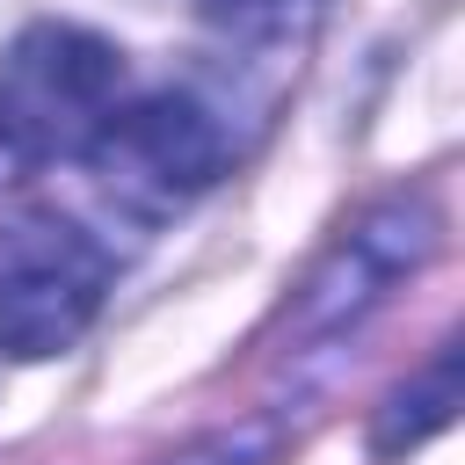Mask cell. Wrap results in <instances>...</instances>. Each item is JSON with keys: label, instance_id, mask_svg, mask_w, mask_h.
Masks as SVG:
<instances>
[{"label": "cell", "instance_id": "7a4b0ae2", "mask_svg": "<svg viewBox=\"0 0 465 465\" xmlns=\"http://www.w3.org/2000/svg\"><path fill=\"white\" fill-rule=\"evenodd\" d=\"M94 189L131 218H174L189 211L232 160V124L196 87H160L145 102H116V116L87 138Z\"/></svg>", "mask_w": 465, "mask_h": 465}, {"label": "cell", "instance_id": "8992f818", "mask_svg": "<svg viewBox=\"0 0 465 465\" xmlns=\"http://www.w3.org/2000/svg\"><path fill=\"white\" fill-rule=\"evenodd\" d=\"M450 407H458V349L443 341V349L429 356V371L385 400V421H378V450L421 443L429 429H443V421H450Z\"/></svg>", "mask_w": 465, "mask_h": 465}, {"label": "cell", "instance_id": "6da1fadb", "mask_svg": "<svg viewBox=\"0 0 465 465\" xmlns=\"http://www.w3.org/2000/svg\"><path fill=\"white\" fill-rule=\"evenodd\" d=\"M124 102V51L80 22H29L0 51V182L80 160Z\"/></svg>", "mask_w": 465, "mask_h": 465}, {"label": "cell", "instance_id": "5b68a950", "mask_svg": "<svg viewBox=\"0 0 465 465\" xmlns=\"http://www.w3.org/2000/svg\"><path fill=\"white\" fill-rule=\"evenodd\" d=\"M327 0H196V22L218 36L225 58L240 65H298L312 22H320Z\"/></svg>", "mask_w": 465, "mask_h": 465}, {"label": "cell", "instance_id": "277c9868", "mask_svg": "<svg viewBox=\"0 0 465 465\" xmlns=\"http://www.w3.org/2000/svg\"><path fill=\"white\" fill-rule=\"evenodd\" d=\"M429 247H436V211H429L421 189L371 203V211L320 254V269L305 276V291H298V305H291V320H283L291 341H334L341 327H356L371 305H385V298L429 262Z\"/></svg>", "mask_w": 465, "mask_h": 465}, {"label": "cell", "instance_id": "3957f363", "mask_svg": "<svg viewBox=\"0 0 465 465\" xmlns=\"http://www.w3.org/2000/svg\"><path fill=\"white\" fill-rule=\"evenodd\" d=\"M109 298V247L65 211L0 218V349L36 363L73 349Z\"/></svg>", "mask_w": 465, "mask_h": 465}]
</instances>
